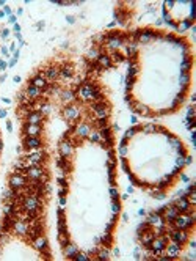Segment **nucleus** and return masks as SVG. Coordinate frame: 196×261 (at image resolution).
Here are the masks:
<instances>
[{
	"mask_svg": "<svg viewBox=\"0 0 196 261\" xmlns=\"http://www.w3.org/2000/svg\"><path fill=\"white\" fill-rule=\"evenodd\" d=\"M165 17L177 30H184L193 25V4L191 2H167L164 5Z\"/></svg>",
	"mask_w": 196,
	"mask_h": 261,
	"instance_id": "1",
	"label": "nucleus"
}]
</instances>
